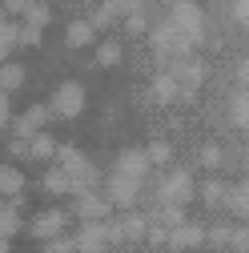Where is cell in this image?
Masks as SVG:
<instances>
[{"mask_svg": "<svg viewBox=\"0 0 249 253\" xmlns=\"http://www.w3.org/2000/svg\"><path fill=\"white\" fill-rule=\"evenodd\" d=\"M229 117H233V125L249 129V92H237V97H233V105H229Z\"/></svg>", "mask_w": 249, "mask_h": 253, "instance_id": "obj_8", "label": "cell"}, {"mask_svg": "<svg viewBox=\"0 0 249 253\" xmlns=\"http://www.w3.org/2000/svg\"><path fill=\"white\" fill-rule=\"evenodd\" d=\"M153 97H157L161 105H169L173 97H181V92H177V77L173 73H161L157 81H153Z\"/></svg>", "mask_w": 249, "mask_h": 253, "instance_id": "obj_7", "label": "cell"}, {"mask_svg": "<svg viewBox=\"0 0 249 253\" xmlns=\"http://www.w3.org/2000/svg\"><path fill=\"white\" fill-rule=\"evenodd\" d=\"M145 169H149V157L141 153V149H124L121 157H117V173H124V177H145Z\"/></svg>", "mask_w": 249, "mask_h": 253, "instance_id": "obj_5", "label": "cell"}, {"mask_svg": "<svg viewBox=\"0 0 249 253\" xmlns=\"http://www.w3.org/2000/svg\"><path fill=\"white\" fill-rule=\"evenodd\" d=\"M129 33H145V16L141 12H129Z\"/></svg>", "mask_w": 249, "mask_h": 253, "instance_id": "obj_16", "label": "cell"}, {"mask_svg": "<svg viewBox=\"0 0 249 253\" xmlns=\"http://www.w3.org/2000/svg\"><path fill=\"white\" fill-rule=\"evenodd\" d=\"M173 77H177V92L181 97H193V92L201 88V65H193V60H181V65L173 69Z\"/></svg>", "mask_w": 249, "mask_h": 253, "instance_id": "obj_2", "label": "cell"}, {"mask_svg": "<svg viewBox=\"0 0 249 253\" xmlns=\"http://www.w3.org/2000/svg\"><path fill=\"white\" fill-rule=\"evenodd\" d=\"M81 213H84V217H101V213H105V201H97V197H84V201H81Z\"/></svg>", "mask_w": 249, "mask_h": 253, "instance_id": "obj_11", "label": "cell"}, {"mask_svg": "<svg viewBox=\"0 0 249 253\" xmlns=\"http://www.w3.org/2000/svg\"><path fill=\"white\" fill-rule=\"evenodd\" d=\"M4 84H8V88L20 84V69H4Z\"/></svg>", "mask_w": 249, "mask_h": 253, "instance_id": "obj_19", "label": "cell"}, {"mask_svg": "<svg viewBox=\"0 0 249 253\" xmlns=\"http://www.w3.org/2000/svg\"><path fill=\"white\" fill-rule=\"evenodd\" d=\"M161 197H165L169 205L189 201V197H193V181H189V173H173V177L165 181V189H161Z\"/></svg>", "mask_w": 249, "mask_h": 253, "instance_id": "obj_4", "label": "cell"}, {"mask_svg": "<svg viewBox=\"0 0 249 253\" xmlns=\"http://www.w3.org/2000/svg\"><path fill=\"white\" fill-rule=\"evenodd\" d=\"M161 217H165V225H173V229H177V225H181V221H185L177 205H165V213H161Z\"/></svg>", "mask_w": 249, "mask_h": 253, "instance_id": "obj_14", "label": "cell"}, {"mask_svg": "<svg viewBox=\"0 0 249 253\" xmlns=\"http://www.w3.org/2000/svg\"><path fill=\"white\" fill-rule=\"evenodd\" d=\"M101 65H117V56H121V44H101Z\"/></svg>", "mask_w": 249, "mask_h": 253, "instance_id": "obj_12", "label": "cell"}, {"mask_svg": "<svg viewBox=\"0 0 249 253\" xmlns=\"http://www.w3.org/2000/svg\"><path fill=\"white\" fill-rule=\"evenodd\" d=\"M169 20H173V24H177V28H181V33L189 37L193 44L201 41V12H197V4H189V0H177Z\"/></svg>", "mask_w": 249, "mask_h": 253, "instance_id": "obj_1", "label": "cell"}, {"mask_svg": "<svg viewBox=\"0 0 249 253\" xmlns=\"http://www.w3.org/2000/svg\"><path fill=\"white\" fill-rule=\"evenodd\" d=\"M109 197H113V201H121V205H124V201H133V197H137V177L117 173V177L109 181Z\"/></svg>", "mask_w": 249, "mask_h": 253, "instance_id": "obj_6", "label": "cell"}, {"mask_svg": "<svg viewBox=\"0 0 249 253\" xmlns=\"http://www.w3.org/2000/svg\"><path fill=\"white\" fill-rule=\"evenodd\" d=\"M145 157H149V161H169V145H153Z\"/></svg>", "mask_w": 249, "mask_h": 253, "instance_id": "obj_15", "label": "cell"}, {"mask_svg": "<svg viewBox=\"0 0 249 253\" xmlns=\"http://www.w3.org/2000/svg\"><path fill=\"white\" fill-rule=\"evenodd\" d=\"M201 161H205V165H209V169H213V165H217V161H221V153H217V149H213V145H209V149H205V153H201Z\"/></svg>", "mask_w": 249, "mask_h": 253, "instance_id": "obj_18", "label": "cell"}, {"mask_svg": "<svg viewBox=\"0 0 249 253\" xmlns=\"http://www.w3.org/2000/svg\"><path fill=\"white\" fill-rule=\"evenodd\" d=\"M88 37H92V24H88V20H77V24L69 28V44H84Z\"/></svg>", "mask_w": 249, "mask_h": 253, "instance_id": "obj_10", "label": "cell"}, {"mask_svg": "<svg viewBox=\"0 0 249 253\" xmlns=\"http://www.w3.org/2000/svg\"><path fill=\"white\" fill-rule=\"evenodd\" d=\"M201 241V229H193V225H177L173 229V245H197Z\"/></svg>", "mask_w": 249, "mask_h": 253, "instance_id": "obj_9", "label": "cell"}, {"mask_svg": "<svg viewBox=\"0 0 249 253\" xmlns=\"http://www.w3.org/2000/svg\"><path fill=\"white\" fill-rule=\"evenodd\" d=\"M201 189H205V193H201L205 201H213V205H217V201H221V185H217V181H205Z\"/></svg>", "mask_w": 249, "mask_h": 253, "instance_id": "obj_13", "label": "cell"}, {"mask_svg": "<svg viewBox=\"0 0 249 253\" xmlns=\"http://www.w3.org/2000/svg\"><path fill=\"white\" fill-rule=\"evenodd\" d=\"M52 109H56V113H65V117H77V113L84 109V92H81V84H60Z\"/></svg>", "mask_w": 249, "mask_h": 253, "instance_id": "obj_3", "label": "cell"}, {"mask_svg": "<svg viewBox=\"0 0 249 253\" xmlns=\"http://www.w3.org/2000/svg\"><path fill=\"white\" fill-rule=\"evenodd\" d=\"M165 4H177V0H165Z\"/></svg>", "mask_w": 249, "mask_h": 253, "instance_id": "obj_21", "label": "cell"}, {"mask_svg": "<svg viewBox=\"0 0 249 253\" xmlns=\"http://www.w3.org/2000/svg\"><path fill=\"white\" fill-rule=\"evenodd\" d=\"M233 16L237 20H249V0H233Z\"/></svg>", "mask_w": 249, "mask_h": 253, "instance_id": "obj_17", "label": "cell"}, {"mask_svg": "<svg viewBox=\"0 0 249 253\" xmlns=\"http://www.w3.org/2000/svg\"><path fill=\"white\" fill-rule=\"evenodd\" d=\"M241 81L249 84V60H245V65H241Z\"/></svg>", "mask_w": 249, "mask_h": 253, "instance_id": "obj_20", "label": "cell"}]
</instances>
